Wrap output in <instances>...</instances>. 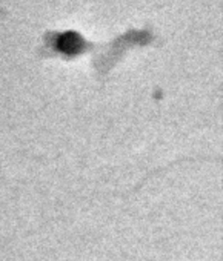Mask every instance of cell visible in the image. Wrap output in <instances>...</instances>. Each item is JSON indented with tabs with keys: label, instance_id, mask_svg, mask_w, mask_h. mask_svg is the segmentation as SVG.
Returning <instances> with one entry per match:
<instances>
[{
	"label": "cell",
	"instance_id": "cell-1",
	"mask_svg": "<svg viewBox=\"0 0 223 261\" xmlns=\"http://www.w3.org/2000/svg\"><path fill=\"white\" fill-rule=\"evenodd\" d=\"M82 43H83L82 37L77 33H72V31L60 34L59 40H57L59 48L62 51H65V53H77L82 48Z\"/></svg>",
	"mask_w": 223,
	"mask_h": 261
}]
</instances>
